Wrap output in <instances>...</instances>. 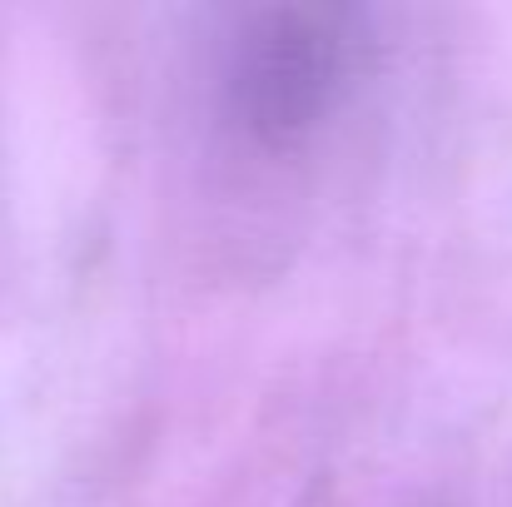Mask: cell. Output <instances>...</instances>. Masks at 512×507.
<instances>
[]
</instances>
